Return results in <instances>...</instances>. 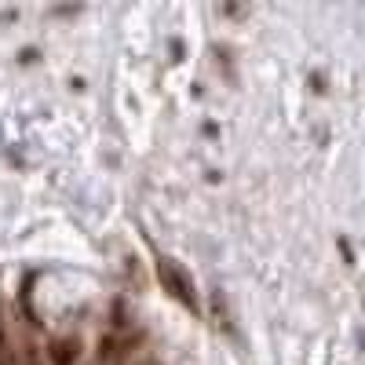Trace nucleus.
<instances>
[{"instance_id": "nucleus-1", "label": "nucleus", "mask_w": 365, "mask_h": 365, "mask_svg": "<svg viewBox=\"0 0 365 365\" xmlns=\"http://www.w3.org/2000/svg\"><path fill=\"white\" fill-rule=\"evenodd\" d=\"M158 282H161V289L175 299V303H182L190 314H197L201 311V303H197V292H194V282H190V274L182 270L172 256H161L158 259Z\"/></svg>"}, {"instance_id": "nucleus-2", "label": "nucleus", "mask_w": 365, "mask_h": 365, "mask_svg": "<svg viewBox=\"0 0 365 365\" xmlns=\"http://www.w3.org/2000/svg\"><path fill=\"white\" fill-rule=\"evenodd\" d=\"M81 340L77 336H58V340H51V347H48V361L51 365H77L81 361Z\"/></svg>"}, {"instance_id": "nucleus-3", "label": "nucleus", "mask_w": 365, "mask_h": 365, "mask_svg": "<svg viewBox=\"0 0 365 365\" xmlns=\"http://www.w3.org/2000/svg\"><path fill=\"white\" fill-rule=\"evenodd\" d=\"M128 347H132V340H120V336H103V340H99V361H103V365L120 361V358L128 354Z\"/></svg>"}, {"instance_id": "nucleus-4", "label": "nucleus", "mask_w": 365, "mask_h": 365, "mask_svg": "<svg viewBox=\"0 0 365 365\" xmlns=\"http://www.w3.org/2000/svg\"><path fill=\"white\" fill-rule=\"evenodd\" d=\"M22 365H44V361H41V351H37V347H26V351H22Z\"/></svg>"}]
</instances>
